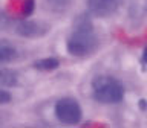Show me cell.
I'll list each match as a JSON object with an SVG mask.
<instances>
[{"label":"cell","instance_id":"cell-6","mask_svg":"<svg viewBox=\"0 0 147 128\" xmlns=\"http://www.w3.org/2000/svg\"><path fill=\"white\" fill-rule=\"evenodd\" d=\"M18 57V49L17 46L11 43L9 40L0 38V64L11 63Z\"/></svg>","mask_w":147,"mask_h":128},{"label":"cell","instance_id":"cell-2","mask_svg":"<svg viewBox=\"0 0 147 128\" xmlns=\"http://www.w3.org/2000/svg\"><path fill=\"white\" fill-rule=\"evenodd\" d=\"M92 96L100 104H118L124 98V87L117 78L110 75H100L92 81Z\"/></svg>","mask_w":147,"mask_h":128},{"label":"cell","instance_id":"cell-4","mask_svg":"<svg viewBox=\"0 0 147 128\" xmlns=\"http://www.w3.org/2000/svg\"><path fill=\"white\" fill-rule=\"evenodd\" d=\"M16 32L25 38H41L49 32V26L40 20H20L16 25Z\"/></svg>","mask_w":147,"mask_h":128},{"label":"cell","instance_id":"cell-9","mask_svg":"<svg viewBox=\"0 0 147 128\" xmlns=\"http://www.w3.org/2000/svg\"><path fill=\"white\" fill-rule=\"evenodd\" d=\"M46 2L54 11H64L71 5V0H46Z\"/></svg>","mask_w":147,"mask_h":128},{"label":"cell","instance_id":"cell-8","mask_svg":"<svg viewBox=\"0 0 147 128\" xmlns=\"http://www.w3.org/2000/svg\"><path fill=\"white\" fill-rule=\"evenodd\" d=\"M18 84V75L12 70L0 69V87H14Z\"/></svg>","mask_w":147,"mask_h":128},{"label":"cell","instance_id":"cell-5","mask_svg":"<svg viewBox=\"0 0 147 128\" xmlns=\"http://www.w3.org/2000/svg\"><path fill=\"white\" fill-rule=\"evenodd\" d=\"M121 2L123 0H87V9L92 15L106 18L118 11Z\"/></svg>","mask_w":147,"mask_h":128},{"label":"cell","instance_id":"cell-11","mask_svg":"<svg viewBox=\"0 0 147 128\" xmlns=\"http://www.w3.org/2000/svg\"><path fill=\"white\" fill-rule=\"evenodd\" d=\"M11 99H12L11 93H9V91H6V90H3L2 87H0V105L9 104V102H11Z\"/></svg>","mask_w":147,"mask_h":128},{"label":"cell","instance_id":"cell-7","mask_svg":"<svg viewBox=\"0 0 147 128\" xmlns=\"http://www.w3.org/2000/svg\"><path fill=\"white\" fill-rule=\"evenodd\" d=\"M58 66H60V61L54 57H46L34 63V69L40 72H54L55 69H58Z\"/></svg>","mask_w":147,"mask_h":128},{"label":"cell","instance_id":"cell-10","mask_svg":"<svg viewBox=\"0 0 147 128\" xmlns=\"http://www.w3.org/2000/svg\"><path fill=\"white\" fill-rule=\"evenodd\" d=\"M34 0H25V3H23L22 6V14L25 17H29L32 12H34Z\"/></svg>","mask_w":147,"mask_h":128},{"label":"cell","instance_id":"cell-3","mask_svg":"<svg viewBox=\"0 0 147 128\" xmlns=\"http://www.w3.org/2000/svg\"><path fill=\"white\" fill-rule=\"evenodd\" d=\"M54 114L61 123L77 125L83 119V110L75 98H61L54 105Z\"/></svg>","mask_w":147,"mask_h":128},{"label":"cell","instance_id":"cell-12","mask_svg":"<svg viewBox=\"0 0 147 128\" xmlns=\"http://www.w3.org/2000/svg\"><path fill=\"white\" fill-rule=\"evenodd\" d=\"M142 63L147 64V46L144 47V50H142Z\"/></svg>","mask_w":147,"mask_h":128},{"label":"cell","instance_id":"cell-1","mask_svg":"<svg viewBox=\"0 0 147 128\" xmlns=\"http://www.w3.org/2000/svg\"><path fill=\"white\" fill-rule=\"evenodd\" d=\"M67 53L77 58H87L98 49V37L87 15H80L72 26L66 41Z\"/></svg>","mask_w":147,"mask_h":128}]
</instances>
